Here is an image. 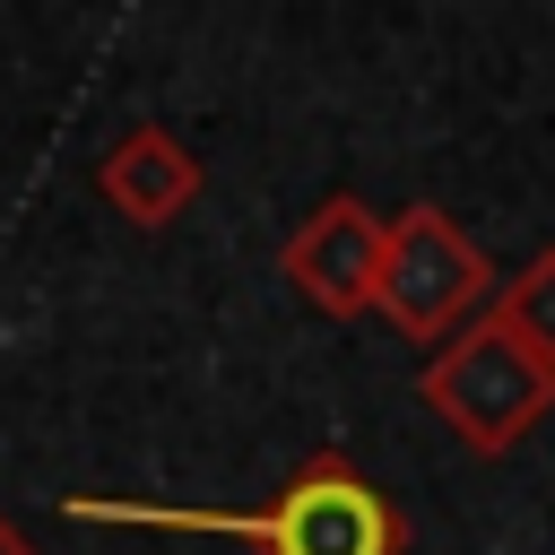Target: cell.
Listing matches in <instances>:
<instances>
[{"label": "cell", "mask_w": 555, "mask_h": 555, "mask_svg": "<svg viewBox=\"0 0 555 555\" xmlns=\"http://www.w3.org/2000/svg\"><path fill=\"white\" fill-rule=\"evenodd\" d=\"M486 295H494V260L468 243V225H460L451 208L416 199V208L382 217V278H373V312H382L399 338H416V347L460 338V330L477 321V304H486Z\"/></svg>", "instance_id": "3"}, {"label": "cell", "mask_w": 555, "mask_h": 555, "mask_svg": "<svg viewBox=\"0 0 555 555\" xmlns=\"http://www.w3.org/2000/svg\"><path fill=\"white\" fill-rule=\"evenodd\" d=\"M0 555H35V538H26V529H17L9 512H0Z\"/></svg>", "instance_id": "7"}, {"label": "cell", "mask_w": 555, "mask_h": 555, "mask_svg": "<svg viewBox=\"0 0 555 555\" xmlns=\"http://www.w3.org/2000/svg\"><path fill=\"white\" fill-rule=\"evenodd\" d=\"M95 191H104V208H121L139 234H165V225L199 199V156H191L165 121H130V130L95 156Z\"/></svg>", "instance_id": "5"}, {"label": "cell", "mask_w": 555, "mask_h": 555, "mask_svg": "<svg viewBox=\"0 0 555 555\" xmlns=\"http://www.w3.org/2000/svg\"><path fill=\"white\" fill-rule=\"evenodd\" d=\"M61 520L95 529H191V538H243L260 555H399V503L347 460L312 451L286 468V486L251 512L225 503H139V494H61Z\"/></svg>", "instance_id": "1"}, {"label": "cell", "mask_w": 555, "mask_h": 555, "mask_svg": "<svg viewBox=\"0 0 555 555\" xmlns=\"http://www.w3.org/2000/svg\"><path fill=\"white\" fill-rule=\"evenodd\" d=\"M416 399H425L477 460H503V451H520V442L555 416V364L529 356V347L486 312V321H468L460 338H442V347L425 356Z\"/></svg>", "instance_id": "2"}, {"label": "cell", "mask_w": 555, "mask_h": 555, "mask_svg": "<svg viewBox=\"0 0 555 555\" xmlns=\"http://www.w3.org/2000/svg\"><path fill=\"white\" fill-rule=\"evenodd\" d=\"M486 312H494L529 356H546V364H555V243H546V251H529V260L494 286V304H486Z\"/></svg>", "instance_id": "6"}, {"label": "cell", "mask_w": 555, "mask_h": 555, "mask_svg": "<svg viewBox=\"0 0 555 555\" xmlns=\"http://www.w3.org/2000/svg\"><path fill=\"white\" fill-rule=\"evenodd\" d=\"M278 269L295 278V295L330 321H356L373 312V278H382V217L356 199V191H330L286 243H278Z\"/></svg>", "instance_id": "4"}]
</instances>
